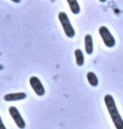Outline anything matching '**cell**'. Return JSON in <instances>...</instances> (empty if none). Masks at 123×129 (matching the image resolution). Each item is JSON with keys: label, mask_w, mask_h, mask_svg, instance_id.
<instances>
[{"label": "cell", "mask_w": 123, "mask_h": 129, "mask_svg": "<svg viewBox=\"0 0 123 129\" xmlns=\"http://www.w3.org/2000/svg\"><path fill=\"white\" fill-rule=\"evenodd\" d=\"M105 104L111 115V117L116 129H123V120L120 116L114 98L111 95H106L104 98Z\"/></svg>", "instance_id": "obj_1"}, {"label": "cell", "mask_w": 123, "mask_h": 129, "mask_svg": "<svg viewBox=\"0 0 123 129\" xmlns=\"http://www.w3.org/2000/svg\"><path fill=\"white\" fill-rule=\"evenodd\" d=\"M59 20H60L61 25L63 27V29L65 31V34L66 36L69 38H73L75 35V32L74 30V28L70 24V21L69 19L67 14L64 12L59 13Z\"/></svg>", "instance_id": "obj_2"}, {"label": "cell", "mask_w": 123, "mask_h": 129, "mask_svg": "<svg viewBox=\"0 0 123 129\" xmlns=\"http://www.w3.org/2000/svg\"><path fill=\"white\" fill-rule=\"evenodd\" d=\"M99 34L101 35L104 44L107 47H114L115 45H116V40H115L114 37L106 26H101L99 28Z\"/></svg>", "instance_id": "obj_3"}, {"label": "cell", "mask_w": 123, "mask_h": 129, "mask_svg": "<svg viewBox=\"0 0 123 129\" xmlns=\"http://www.w3.org/2000/svg\"><path fill=\"white\" fill-rule=\"evenodd\" d=\"M9 112L12 118L14 119L15 124L18 126V127H19L20 129H24L25 127V122L23 119L22 116L20 115L19 110L15 107H9Z\"/></svg>", "instance_id": "obj_4"}, {"label": "cell", "mask_w": 123, "mask_h": 129, "mask_svg": "<svg viewBox=\"0 0 123 129\" xmlns=\"http://www.w3.org/2000/svg\"><path fill=\"white\" fill-rule=\"evenodd\" d=\"M29 84L38 96H42L45 95V88H44V86L38 77L32 76L31 78L29 79Z\"/></svg>", "instance_id": "obj_5"}, {"label": "cell", "mask_w": 123, "mask_h": 129, "mask_svg": "<svg viewBox=\"0 0 123 129\" xmlns=\"http://www.w3.org/2000/svg\"><path fill=\"white\" fill-rule=\"evenodd\" d=\"M26 94L24 92H18V93H10L5 95L4 99L6 102H14V101H20L26 98Z\"/></svg>", "instance_id": "obj_6"}, {"label": "cell", "mask_w": 123, "mask_h": 129, "mask_svg": "<svg viewBox=\"0 0 123 129\" xmlns=\"http://www.w3.org/2000/svg\"><path fill=\"white\" fill-rule=\"evenodd\" d=\"M85 47L87 55H91L93 52V40L91 35H86L85 36Z\"/></svg>", "instance_id": "obj_7"}, {"label": "cell", "mask_w": 123, "mask_h": 129, "mask_svg": "<svg viewBox=\"0 0 123 129\" xmlns=\"http://www.w3.org/2000/svg\"><path fill=\"white\" fill-rule=\"evenodd\" d=\"M70 6V9L71 10V12L73 13L74 14H78L80 11V6H79V4L77 2V0H66Z\"/></svg>", "instance_id": "obj_8"}, {"label": "cell", "mask_w": 123, "mask_h": 129, "mask_svg": "<svg viewBox=\"0 0 123 129\" xmlns=\"http://www.w3.org/2000/svg\"><path fill=\"white\" fill-rule=\"evenodd\" d=\"M75 60H76L77 66H83L85 62V59H84V55H83V53H82L81 50L76 49L75 50Z\"/></svg>", "instance_id": "obj_9"}, {"label": "cell", "mask_w": 123, "mask_h": 129, "mask_svg": "<svg viewBox=\"0 0 123 129\" xmlns=\"http://www.w3.org/2000/svg\"><path fill=\"white\" fill-rule=\"evenodd\" d=\"M86 76L91 86H98V78H97V76H96V74H95L94 72H88Z\"/></svg>", "instance_id": "obj_10"}, {"label": "cell", "mask_w": 123, "mask_h": 129, "mask_svg": "<svg viewBox=\"0 0 123 129\" xmlns=\"http://www.w3.org/2000/svg\"><path fill=\"white\" fill-rule=\"evenodd\" d=\"M0 129H6V127H5V126L4 124V122H3V121L1 119V117H0Z\"/></svg>", "instance_id": "obj_11"}, {"label": "cell", "mask_w": 123, "mask_h": 129, "mask_svg": "<svg viewBox=\"0 0 123 129\" xmlns=\"http://www.w3.org/2000/svg\"><path fill=\"white\" fill-rule=\"evenodd\" d=\"M11 1L15 3V4H19V3H20V1H21V0H11Z\"/></svg>", "instance_id": "obj_12"}, {"label": "cell", "mask_w": 123, "mask_h": 129, "mask_svg": "<svg viewBox=\"0 0 123 129\" xmlns=\"http://www.w3.org/2000/svg\"><path fill=\"white\" fill-rule=\"evenodd\" d=\"M99 1L101 3H105V2H106V0H99Z\"/></svg>", "instance_id": "obj_13"}, {"label": "cell", "mask_w": 123, "mask_h": 129, "mask_svg": "<svg viewBox=\"0 0 123 129\" xmlns=\"http://www.w3.org/2000/svg\"><path fill=\"white\" fill-rule=\"evenodd\" d=\"M3 68H4V67H3V66H1V64H0V70L3 69Z\"/></svg>", "instance_id": "obj_14"}]
</instances>
